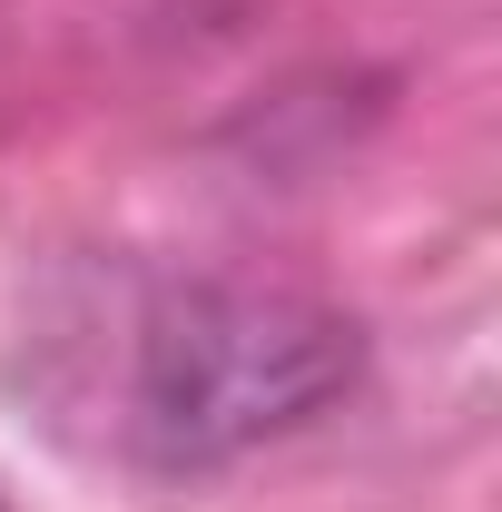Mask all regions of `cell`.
<instances>
[{"label": "cell", "mask_w": 502, "mask_h": 512, "mask_svg": "<svg viewBox=\"0 0 502 512\" xmlns=\"http://www.w3.org/2000/svg\"><path fill=\"white\" fill-rule=\"evenodd\" d=\"M355 365H365L355 316L315 306L296 286H178L138 325L128 424L168 463H217L325 414L355 384Z\"/></svg>", "instance_id": "6da1fadb"}]
</instances>
